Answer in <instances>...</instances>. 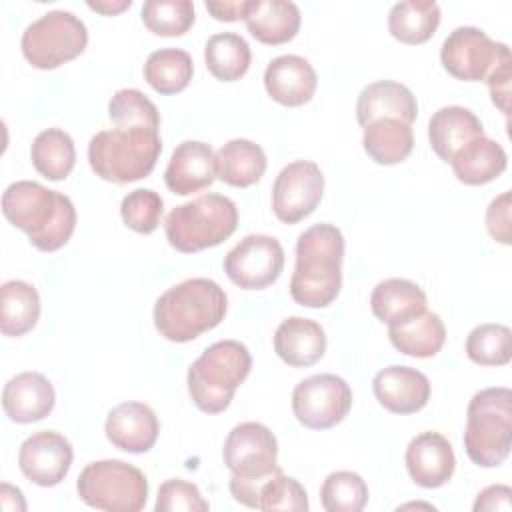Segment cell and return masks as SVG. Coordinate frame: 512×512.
Wrapping results in <instances>:
<instances>
[{
	"label": "cell",
	"mask_w": 512,
	"mask_h": 512,
	"mask_svg": "<svg viewBox=\"0 0 512 512\" xmlns=\"http://www.w3.org/2000/svg\"><path fill=\"white\" fill-rule=\"evenodd\" d=\"M4 218L28 234L30 244L40 252H56L74 234V202L56 190L32 180H18L2 194Z\"/></svg>",
	"instance_id": "cell-1"
},
{
	"label": "cell",
	"mask_w": 512,
	"mask_h": 512,
	"mask_svg": "<svg viewBox=\"0 0 512 512\" xmlns=\"http://www.w3.org/2000/svg\"><path fill=\"white\" fill-rule=\"evenodd\" d=\"M344 236L328 222L306 228L296 240L290 296L306 308L330 306L342 288Z\"/></svg>",
	"instance_id": "cell-2"
},
{
	"label": "cell",
	"mask_w": 512,
	"mask_h": 512,
	"mask_svg": "<svg viewBox=\"0 0 512 512\" xmlns=\"http://www.w3.org/2000/svg\"><path fill=\"white\" fill-rule=\"evenodd\" d=\"M228 310L226 292L210 278H188L154 304V326L170 342H190L216 328Z\"/></svg>",
	"instance_id": "cell-3"
},
{
	"label": "cell",
	"mask_w": 512,
	"mask_h": 512,
	"mask_svg": "<svg viewBox=\"0 0 512 512\" xmlns=\"http://www.w3.org/2000/svg\"><path fill=\"white\" fill-rule=\"evenodd\" d=\"M162 152L160 132L146 126L100 130L90 138L88 162L96 176L114 184L146 178Z\"/></svg>",
	"instance_id": "cell-4"
},
{
	"label": "cell",
	"mask_w": 512,
	"mask_h": 512,
	"mask_svg": "<svg viewBox=\"0 0 512 512\" xmlns=\"http://www.w3.org/2000/svg\"><path fill=\"white\" fill-rule=\"evenodd\" d=\"M252 356L238 340L210 344L188 368V392L198 410L224 412L238 386L248 378Z\"/></svg>",
	"instance_id": "cell-5"
},
{
	"label": "cell",
	"mask_w": 512,
	"mask_h": 512,
	"mask_svg": "<svg viewBox=\"0 0 512 512\" xmlns=\"http://www.w3.org/2000/svg\"><path fill=\"white\" fill-rule=\"evenodd\" d=\"M512 448V392L504 386L476 392L466 410L464 450L482 468L500 466Z\"/></svg>",
	"instance_id": "cell-6"
},
{
	"label": "cell",
	"mask_w": 512,
	"mask_h": 512,
	"mask_svg": "<svg viewBox=\"0 0 512 512\" xmlns=\"http://www.w3.org/2000/svg\"><path fill=\"white\" fill-rule=\"evenodd\" d=\"M238 226V208L224 194H202L176 206L164 222L168 244L184 254L200 252L228 240Z\"/></svg>",
	"instance_id": "cell-7"
},
{
	"label": "cell",
	"mask_w": 512,
	"mask_h": 512,
	"mask_svg": "<svg viewBox=\"0 0 512 512\" xmlns=\"http://www.w3.org/2000/svg\"><path fill=\"white\" fill-rule=\"evenodd\" d=\"M84 504L106 512H140L148 500L144 472L124 460H96L76 480Z\"/></svg>",
	"instance_id": "cell-8"
},
{
	"label": "cell",
	"mask_w": 512,
	"mask_h": 512,
	"mask_svg": "<svg viewBox=\"0 0 512 512\" xmlns=\"http://www.w3.org/2000/svg\"><path fill=\"white\" fill-rule=\"evenodd\" d=\"M88 44L86 24L68 10H50L26 26L20 48L28 64L54 70L78 58Z\"/></svg>",
	"instance_id": "cell-9"
},
{
	"label": "cell",
	"mask_w": 512,
	"mask_h": 512,
	"mask_svg": "<svg viewBox=\"0 0 512 512\" xmlns=\"http://www.w3.org/2000/svg\"><path fill=\"white\" fill-rule=\"evenodd\" d=\"M440 60L454 78L480 82L502 62L510 60V48L504 42H494L476 26H458L444 38Z\"/></svg>",
	"instance_id": "cell-10"
},
{
	"label": "cell",
	"mask_w": 512,
	"mask_h": 512,
	"mask_svg": "<svg viewBox=\"0 0 512 512\" xmlns=\"http://www.w3.org/2000/svg\"><path fill=\"white\" fill-rule=\"evenodd\" d=\"M352 408V388L336 374H314L300 380L292 392V412L310 430L340 424Z\"/></svg>",
	"instance_id": "cell-11"
},
{
	"label": "cell",
	"mask_w": 512,
	"mask_h": 512,
	"mask_svg": "<svg viewBox=\"0 0 512 512\" xmlns=\"http://www.w3.org/2000/svg\"><path fill=\"white\" fill-rule=\"evenodd\" d=\"M284 270V248L266 234L244 236L226 256L224 272L242 290H262L274 284Z\"/></svg>",
	"instance_id": "cell-12"
},
{
	"label": "cell",
	"mask_w": 512,
	"mask_h": 512,
	"mask_svg": "<svg viewBox=\"0 0 512 512\" xmlns=\"http://www.w3.org/2000/svg\"><path fill=\"white\" fill-rule=\"evenodd\" d=\"M324 194V174L312 160H296L284 166L272 186V210L284 224H296L310 216Z\"/></svg>",
	"instance_id": "cell-13"
},
{
	"label": "cell",
	"mask_w": 512,
	"mask_h": 512,
	"mask_svg": "<svg viewBox=\"0 0 512 512\" xmlns=\"http://www.w3.org/2000/svg\"><path fill=\"white\" fill-rule=\"evenodd\" d=\"M222 458L234 476L262 478L278 468V440L260 422H240L228 432Z\"/></svg>",
	"instance_id": "cell-14"
},
{
	"label": "cell",
	"mask_w": 512,
	"mask_h": 512,
	"mask_svg": "<svg viewBox=\"0 0 512 512\" xmlns=\"http://www.w3.org/2000/svg\"><path fill=\"white\" fill-rule=\"evenodd\" d=\"M74 460L72 444L54 430H42L20 444V472L36 486L50 488L60 484Z\"/></svg>",
	"instance_id": "cell-15"
},
{
	"label": "cell",
	"mask_w": 512,
	"mask_h": 512,
	"mask_svg": "<svg viewBox=\"0 0 512 512\" xmlns=\"http://www.w3.org/2000/svg\"><path fill=\"white\" fill-rule=\"evenodd\" d=\"M230 494L236 502L254 510H308V496L304 486L296 478L286 476L280 466L272 474L262 478H238L232 474Z\"/></svg>",
	"instance_id": "cell-16"
},
{
	"label": "cell",
	"mask_w": 512,
	"mask_h": 512,
	"mask_svg": "<svg viewBox=\"0 0 512 512\" xmlns=\"http://www.w3.org/2000/svg\"><path fill=\"white\" fill-rule=\"evenodd\" d=\"M104 432L114 448L130 454H142L156 444L160 422L148 404L122 402L108 412Z\"/></svg>",
	"instance_id": "cell-17"
},
{
	"label": "cell",
	"mask_w": 512,
	"mask_h": 512,
	"mask_svg": "<svg viewBox=\"0 0 512 512\" xmlns=\"http://www.w3.org/2000/svg\"><path fill=\"white\" fill-rule=\"evenodd\" d=\"M372 390L380 406L394 414L420 412L430 400V380L424 372L410 366H386L376 372Z\"/></svg>",
	"instance_id": "cell-18"
},
{
	"label": "cell",
	"mask_w": 512,
	"mask_h": 512,
	"mask_svg": "<svg viewBox=\"0 0 512 512\" xmlns=\"http://www.w3.org/2000/svg\"><path fill=\"white\" fill-rule=\"evenodd\" d=\"M216 180V154L206 142L184 140L178 144L164 170V182L172 194L188 196L208 188Z\"/></svg>",
	"instance_id": "cell-19"
},
{
	"label": "cell",
	"mask_w": 512,
	"mask_h": 512,
	"mask_svg": "<svg viewBox=\"0 0 512 512\" xmlns=\"http://www.w3.org/2000/svg\"><path fill=\"white\" fill-rule=\"evenodd\" d=\"M404 460L410 478L422 488L444 486L456 470L452 444L440 432L432 430L410 440Z\"/></svg>",
	"instance_id": "cell-20"
},
{
	"label": "cell",
	"mask_w": 512,
	"mask_h": 512,
	"mask_svg": "<svg viewBox=\"0 0 512 512\" xmlns=\"http://www.w3.org/2000/svg\"><path fill=\"white\" fill-rule=\"evenodd\" d=\"M318 76L312 64L296 54H282L268 62L264 88L268 96L288 108L308 104L316 92Z\"/></svg>",
	"instance_id": "cell-21"
},
{
	"label": "cell",
	"mask_w": 512,
	"mask_h": 512,
	"mask_svg": "<svg viewBox=\"0 0 512 512\" xmlns=\"http://www.w3.org/2000/svg\"><path fill=\"white\" fill-rule=\"evenodd\" d=\"M56 404L52 382L40 372H20L2 390L4 414L18 424H32L46 418Z\"/></svg>",
	"instance_id": "cell-22"
},
{
	"label": "cell",
	"mask_w": 512,
	"mask_h": 512,
	"mask_svg": "<svg viewBox=\"0 0 512 512\" xmlns=\"http://www.w3.org/2000/svg\"><path fill=\"white\" fill-rule=\"evenodd\" d=\"M418 116V102L412 90L394 80H376L362 88L356 102V118L364 128L380 118H396L412 126Z\"/></svg>",
	"instance_id": "cell-23"
},
{
	"label": "cell",
	"mask_w": 512,
	"mask_h": 512,
	"mask_svg": "<svg viewBox=\"0 0 512 512\" xmlns=\"http://www.w3.org/2000/svg\"><path fill=\"white\" fill-rule=\"evenodd\" d=\"M274 352L288 366L308 368L326 352L324 328L316 320L290 316L274 332Z\"/></svg>",
	"instance_id": "cell-24"
},
{
	"label": "cell",
	"mask_w": 512,
	"mask_h": 512,
	"mask_svg": "<svg viewBox=\"0 0 512 512\" xmlns=\"http://www.w3.org/2000/svg\"><path fill=\"white\" fill-rule=\"evenodd\" d=\"M478 136H484L482 122L464 106H442L428 122L430 146L436 156L448 164L462 146Z\"/></svg>",
	"instance_id": "cell-25"
},
{
	"label": "cell",
	"mask_w": 512,
	"mask_h": 512,
	"mask_svg": "<svg viewBox=\"0 0 512 512\" xmlns=\"http://www.w3.org/2000/svg\"><path fill=\"white\" fill-rule=\"evenodd\" d=\"M244 22L258 42L278 46L298 34L302 14L290 0H250Z\"/></svg>",
	"instance_id": "cell-26"
},
{
	"label": "cell",
	"mask_w": 512,
	"mask_h": 512,
	"mask_svg": "<svg viewBox=\"0 0 512 512\" xmlns=\"http://www.w3.org/2000/svg\"><path fill=\"white\" fill-rule=\"evenodd\" d=\"M428 300L424 290L406 278H386L378 282L370 294L372 314L390 326H400L422 312H426Z\"/></svg>",
	"instance_id": "cell-27"
},
{
	"label": "cell",
	"mask_w": 512,
	"mask_h": 512,
	"mask_svg": "<svg viewBox=\"0 0 512 512\" xmlns=\"http://www.w3.org/2000/svg\"><path fill=\"white\" fill-rule=\"evenodd\" d=\"M454 176L466 186H480L496 180L508 166L502 144L492 138L478 136L462 146L450 160Z\"/></svg>",
	"instance_id": "cell-28"
},
{
	"label": "cell",
	"mask_w": 512,
	"mask_h": 512,
	"mask_svg": "<svg viewBox=\"0 0 512 512\" xmlns=\"http://www.w3.org/2000/svg\"><path fill=\"white\" fill-rule=\"evenodd\" d=\"M266 172V154L262 146L248 138L228 140L216 152V176L234 188L256 184Z\"/></svg>",
	"instance_id": "cell-29"
},
{
	"label": "cell",
	"mask_w": 512,
	"mask_h": 512,
	"mask_svg": "<svg viewBox=\"0 0 512 512\" xmlns=\"http://www.w3.org/2000/svg\"><path fill=\"white\" fill-rule=\"evenodd\" d=\"M362 144L366 154L382 166H392L406 160L414 148L412 126L396 118H380L366 124Z\"/></svg>",
	"instance_id": "cell-30"
},
{
	"label": "cell",
	"mask_w": 512,
	"mask_h": 512,
	"mask_svg": "<svg viewBox=\"0 0 512 512\" xmlns=\"http://www.w3.org/2000/svg\"><path fill=\"white\" fill-rule=\"evenodd\" d=\"M388 338L392 346L414 358L436 356L446 342V326L436 312H422L420 316L388 328Z\"/></svg>",
	"instance_id": "cell-31"
},
{
	"label": "cell",
	"mask_w": 512,
	"mask_h": 512,
	"mask_svg": "<svg viewBox=\"0 0 512 512\" xmlns=\"http://www.w3.org/2000/svg\"><path fill=\"white\" fill-rule=\"evenodd\" d=\"M440 24V6L434 0H402L388 12V32L402 44L428 42Z\"/></svg>",
	"instance_id": "cell-32"
},
{
	"label": "cell",
	"mask_w": 512,
	"mask_h": 512,
	"mask_svg": "<svg viewBox=\"0 0 512 512\" xmlns=\"http://www.w3.org/2000/svg\"><path fill=\"white\" fill-rule=\"evenodd\" d=\"M40 318L38 290L24 280H8L0 286V332L24 336Z\"/></svg>",
	"instance_id": "cell-33"
},
{
	"label": "cell",
	"mask_w": 512,
	"mask_h": 512,
	"mask_svg": "<svg viewBox=\"0 0 512 512\" xmlns=\"http://www.w3.org/2000/svg\"><path fill=\"white\" fill-rule=\"evenodd\" d=\"M204 60L208 72L222 82L240 80L252 62L248 42L236 32L212 34L204 46Z\"/></svg>",
	"instance_id": "cell-34"
},
{
	"label": "cell",
	"mask_w": 512,
	"mask_h": 512,
	"mask_svg": "<svg viewBox=\"0 0 512 512\" xmlns=\"http://www.w3.org/2000/svg\"><path fill=\"white\" fill-rule=\"evenodd\" d=\"M32 166L46 180H64L76 164L74 140L60 128L42 130L30 148Z\"/></svg>",
	"instance_id": "cell-35"
},
{
	"label": "cell",
	"mask_w": 512,
	"mask_h": 512,
	"mask_svg": "<svg viewBox=\"0 0 512 512\" xmlns=\"http://www.w3.org/2000/svg\"><path fill=\"white\" fill-rule=\"evenodd\" d=\"M194 74L192 56L180 48H160L154 50L144 62V80L158 94H178L182 92Z\"/></svg>",
	"instance_id": "cell-36"
},
{
	"label": "cell",
	"mask_w": 512,
	"mask_h": 512,
	"mask_svg": "<svg viewBox=\"0 0 512 512\" xmlns=\"http://www.w3.org/2000/svg\"><path fill=\"white\" fill-rule=\"evenodd\" d=\"M466 356L480 366H506L512 358V332L504 324H480L466 338Z\"/></svg>",
	"instance_id": "cell-37"
},
{
	"label": "cell",
	"mask_w": 512,
	"mask_h": 512,
	"mask_svg": "<svg viewBox=\"0 0 512 512\" xmlns=\"http://www.w3.org/2000/svg\"><path fill=\"white\" fill-rule=\"evenodd\" d=\"M320 502L326 512H360L368 502V486L360 474L338 470L322 482Z\"/></svg>",
	"instance_id": "cell-38"
},
{
	"label": "cell",
	"mask_w": 512,
	"mask_h": 512,
	"mask_svg": "<svg viewBox=\"0 0 512 512\" xmlns=\"http://www.w3.org/2000/svg\"><path fill=\"white\" fill-rule=\"evenodd\" d=\"M196 20L190 0H148L142 6V22L156 36H182Z\"/></svg>",
	"instance_id": "cell-39"
},
{
	"label": "cell",
	"mask_w": 512,
	"mask_h": 512,
	"mask_svg": "<svg viewBox=\"0 0 512 512\" xmlns=\"http://www.w3.org/2000/svg\"><path fill=\"white\" fill-rule=\"evenodd\" d=\"M108 118L116 128H160V114L156 104L136 88H122L114 92L108 102Z\"/></svg>",
	"instance_id": "cell-40"
},
{
	"label": "cell",
	"mask_w": 512,
	"mask_h": 512,
	"mask_svg": "<svg viewBox=\"0 0 512 512\" xmlns=\"http://www.w3.org/2000/svg\"><path fill=\"white\" fill-rule=\"evenodd\" d=\"M164 214V200L150 188H136L120 202V216L124 224L138 234H152Z\"/></svg>",
	"instance_id": "cell-41"
},
{
	"label": "cell",
	"mask_w": 512,
	"mask_h": 512,
	"mask_svg": "<svg viewBox=\"0 0 512 512\" xmlns=\"http://www.w3.org/2000/svg\"><path fill=\"white\" fill-rule=\"evenodd\" d=\"M156 512H206L210 504L202 498L196 484L182 478H170L160 484Z\"/></svg>",
	"instance_id": "cell-42"
},
{
	"label": "cell",
	"mask_w": 512,
	"mask_h": 512,
	"mask_svg": "<svg viewBox=\"0 0 512 512\" xmlns=\"http://www.w3.org/2000/svg\"><path fill=\"white\" fill-rule=\"evenodd\" d=\"M510 200L512 194L510 190L502 192L500 196H496L488 208H486V228L488 234L500 242V244H510L512 240V228H510Z\"/></svg>",
	"instance_id": "cell-43"
},
{
	"label": "cell",
	"mask_w": 512,
	"mask_h": 512,
	"mask_svg": "<svg viewBox=\"0 0 512 512\" xmlns=\"http://www.w3.org/2000/svg\"><path fill=\"white\" fill-rule=\"evenodd\" d=\"M510 78H512V64L510 60L502 62L498 68L492 70V74L486 78L492 104L508 114V102H510Z\"/></svg>",
	"instance_id": "cell-44"
},
{
	"label": "cell",
	"mask_w": 512,
	"mask_h": 512,
	"mask_svg": "<svg viewBox=\"0 0 512 512\" xmlns=\"http://www.w3.org/2000/svg\"><path fill=\"white\" fill-rule=\"evenodd\" d=\"M484 510H512V490L510 486L504 484H492L484 488L474 502V512H484Z\"/></svg>",
	"instance_id": "cell-45"
},
{
	"label": "cell",
	"mask_w": 512,
	"mask_h": 512,
	"mask_svg": "<svg viewBox=\"0 0 512 512\" xmlns=\"http://www.w3.org/2000/svg\"><path fill=\"white\" fill-rule=\"evenodd\" d=\"M250 0H210L206 2V10L220 22H236V20H244L246 12H248Z\"/></svg>",
	"instance_id": "cell-46"
},
{
	"label": "cell",
	"mask_w": 512,
	"mask_h": 512,
	"mask_svg": "<svg viewBox=\"0 0 512 512\" xmlns=\"http://www.w3.org/2000/svg\"><path fill=\"white\" fill-rule=\"evenodd\" d=\"M0 502L4 510H26V502L24 496L18 488L10 486V484H2L0 486Z\"/></svg>",
	"instance_id": "cell-47"
},
{
	"label": "cell",
	"mask_w": 512,
	"mask_h": 512,
	"mask_svg": "<svg viewBox=\"0 0 512 512\" xmlns=\"http://www.w3.org/2000/svg\"><path fill=\"white\" fill-rule=\"evenodd\" d=\"M132 6V0H100V2H88V8L104 14V16H116Z\"/></svg>",
	"instance_id": "cell-48"
}]
</instances>
